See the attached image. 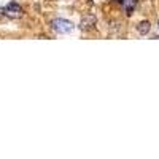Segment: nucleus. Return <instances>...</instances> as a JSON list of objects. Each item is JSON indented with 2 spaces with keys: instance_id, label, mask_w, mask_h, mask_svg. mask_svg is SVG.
<instances>
[{
  "instance_id": "obj_6",
  "label": "nucleus",
  "mask_w": 159,
  "mask_h": 159,
  "mask_svg": "<svg viewBox=\"0 0 159 159\" xmlns=\"http://www.w3.org/2000/svg\"><path fill=\"white\" fill-rule=\"evenodd\" d=\"M157 29H159V21H157Z\"/></svg>"
},
{
  "instance_id": "obj_3",
  "label": "nucleus",
  "mask_w": 159,
  "mask_h": 159,
  "mask_svg": "<svg viewBox=\"0 0 159 159\" xmlns=\"http://www.w3.org/2000/svg\"><path fill=\"white\" fill-rule=\"evenodd\" d=\"M96 22H97V18L94 15H84L81 22H80V27L84 29V30H89V29H92L96 25Z\"/></svg>"
},
{
  "instance_id": "obj_5",
  "label": "nucleus",
  "mask_w": 159,
  "mask_h": 159,
  "mask_svg": "<svg viewBox=\"0 0 159 159\" xmlns=\"http://www.w3.org/2000/svg\"><path fill=\"white\" fill-rule=\"evenodd\" d=\"M123 3H124V8L127 11V15H132L134 8L137 7V0H123Z\"/></svg>"
},
{
  "instance_id": "obj_4",
  "label": "nucleus",
  "mask_w": 159,
  "mask_h": 159,
  "mask_svg": "<svg viewBox=\"0 0 159 159\" xmlns=\"http://www.w3.org/2000/svg\"><path fill=\"white\" fill-rule=\"evenodd\" d=\"M150 29H151V24H150L148 21H142V22H139V25H137V30H139V34H142V35H147V34L150 32Z\"/></svg>"
},
{
  "instance_id": "obj_1",
  "label": "nucleus",
  "mask_w": 159,
  "mask_h": 159,
  "mask_svg": "<svg viewBox=\"0 0 159 159\" xmlns=\"http://www.w3.org/2000/svg\"><path fill=\"white\" fill-rule=\"evenodd\" d=\"M51 27H52V30H56L59 34H70L75 25L67 19H54L51 22Z\"/></svg>"
},
{
  "instance_id": "obj_2",
  "label": "nucleus",
  "mask_w": 159,
  "mask_h": 159,
  "mask_svg": "<svg viewBox=\"0 0 159 159\" xmlns=\"http://www.w3.org/2000/svg\"><path fill=\"white\" fill-rule=\"evenodd\" d=\"M5 15H7L8 18H13V19H19V18H22V15H24V10L21 8L19 3L11 2V3H8V5L5 7Z\"/></svg>"
}]
</instances>
